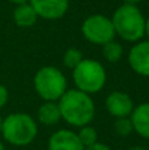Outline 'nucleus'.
I'll return each mask as SVG.
<instances>
[{"mask_svg": "<svg viewBox=\"0 0 149 150\" xmlns=\"http://www.w3.org/2000/svg\"><path fill=\"white\" fill-rule=\"evenodd\" d=\"M1 125H3V120H1V117H0V133H1Z\"/></svg>", "mask_w": 149, "mask_h": 150, "instance_id": "obj_24", "label": "nucleus"}, {"mask_svg": "<svg viewBox=\"0 0 149 150\" xmlns=\"http://www.w3.org/2000/svg\"><path fill=\"white\" fill-rule=\"evenodd\" d=\"M82 34L87 41L96 45H104L115 37V28L111 18L103 15L89 16L82 24Z\"/></svg>", "mask_w": 149, "mask_h": 150, "instance_id": "obj_6", "label": "nucleus"}, {"mask_svg": "<svg viewBox=\"0 0 149 150\" xmlns=\"http://www.w3.org/2000/svg\"><path fill=\"white\" fill-rule=\"evenodd\" d=\"M114 127H115V132L118 133V134L123 136V137H126V136L131 134V133L133 132V125H132V121L129 117H120V119H116Z\"/></svg>", "mask_w": 149, "mask_h": 150, "instance_id": "obj_17", "label": "nucleus"}, {"mask_svg": "<svg viewBox=\"0 0 149 150\" xmlns=\"http://www.w3.org/2000/svg\"><path fill=\"white\" fill-rule=\"evenodd\" d=\"M66 78L62 71L53 66H45L34 75L36 92L46 101H57L66 92Z\"/></svg>", "mask_w": 149, "mask_h": 150, "instance_id": "obj_4", "label": "nucleus"}, {"mask_svg": "<svg viewBox=\"0 0 149 150\" xmlns=\"http://www.w3.org/2000/svg\"><path fill=\"white\" fill-rule=\"evenodd\" d=\"M61 116L73 127H84L94 119L95 105L89 93L81 90H69L58 100Z\"/></svg>", "mask_w": 149, "mask_h": 150, "instance_id": "obj_1", "label": "nucleus"}, {"mask_svg": "<svg viewBox=\"0 0 149 150\" xmlns=\"http://www.w3.org/2000/svg\"><path fill=\"white\" fill-rule=\"evenodd\" d=\"M73 79L78 90L86 93H95L104 87L107 75L98 61L83 59L73 70Z\"/></svg>", "mask_w": 149, "mask_h": 150, "instance_id": "obj_5", "label": "nucleus"}, {"mask_svg": "<svg viewBox=\"0 0 149 150\" xmlns=\"http://www.w3.org/2000/svg\"><path fill=\"white\" fill-rule=\"evenodd\" d=\"M37 13L31 5V3L26 4H20L16 7L15 12H13V18H15L16 25L21 26V28H29L33 26L37 21Z\"/></svg>", "mask_w": 149, "mask_h": 150, "instance_id": "obj_12", "label": "nucleus"}, {"mask_svg": "<svg viewBox=\"0 0 149 150\" xmlns=\"http://www.w3.org/2000/svg\"><path fill=\"white\" fill-rule=\"evenodd\" d=\"M8 101V90L3 84H0V108L7 104Z\"/></svg>", "mask_w": 149, "mask_h": 150, "instance_id": "obj_18", "label": "nucleus"}, {"mask_svg": "<svg viewBox=\"0 0 149 150\" xmlns=\"http://www.w3.org/2000/svg\"><path fill=\"white\" fill-rule=\"evenodd\" d=\"M49 150H84L78 134L71 130L62 129L53 133L48 144Z\"/></svg>", "mask_w": 149, "mask_h": 150, "instance_id": "obj_10", "label": "nucleus"}, {"mask_svg": "<svg viewBox=\"0 0 149 150\" xmlns=\"http://www.w3.org/2000/svg\"><path fill=\"white\" fill-rule=\"evenodd\" d=\"M103 55L111 63H116L123 57V46L116 41H110L103 45Z\"/></svg>", "mask_w": 149, "mask_h": 150, "instance_id": "obj_14", "label": "nucleus"}, {"mask_svg": "<svg viewBox=\"0 0 149 150\" xmlns=\"http://www.w3.org/2000/svg\"><path fill=\"white\" fill-rule=\"evenodd\" d=\"M29 3L37 16L46 20L61 18L69 8V0H31Z\"/></svg>", "mask_w": 149, "mask_h": 150, "instance_id": "obj_7", "label": "nucleus"}, {"mask_svg": "<svg viewBox=\"0 0 149 150\" xmlns=\"http://www.w3.org/2000/svg\"><path fill=\"white\" fill-rule=\"evenodd\" d=\"M0 150H4V146H3V144H1V141H0Z\"/></svg>", "mask_w": 149, "mask_h": 150, "instance_id": "obj_25", "label": "nucleus"}, {"mask_svg": "<svg viewBox=\"0 0 149 150\" xmlns=\"http://www.w3.org/2000/svg\"><path fill=\"white\" fill-rule=\"evenodd\" d=\"M129 150H147V149H144V148H141V146H135V148H131Z\"/></svg>", "mask_w": 149, "mask_h": 150, "instance_id": "obj_23", "label": "nucleus"}, {"mask_svg": "<svg viewBox=\"0 0 149 150\" xmlns=\"http://www.w3.org/2000/svg\"><path fill=\"white\" fill-rule=\"evenodd\" d=\"M84 150H111L110 148H108L107 145H104V144H102V142H95V144H92V145H90V146H86L84 148Z\"/></svg>", "mask_w": 149, "mask_h": 150, "instance_id": "obj_19", "label": "nucleus"}, {"mask_svg": "<svg viewBox=\"0 0 149 150\" xmlns=\"http://www.w3.org/2000/svg\"><path fill=\"white\" fill-rule=\"evenodd\" d=\"M129 66L135 73L149 76V40L136 44L128 54Z\"/></svg>", "mask_w": 149, "mask_h": 150, "instance_id": "obj_9", "label": "nucleus"}, {"mask_svg": "<svg viewBox=\"0 0 149 150\" xmlns=\"http://www.w3.org/2000/svg\"><path fill=\"white\" fill-rule=\"evenodd\" d=\"M143 0H124V4H131V5H137Z\"/></svg>", "mask_w": 149, "mask_h": 150, "instance_id": "obj_21", "label": "nucleus"}, {"mask_svg": "<svg viewBox=\"0 0 149 150\" xmlns=\"http://www.w3.org/2000/svg\"><path fill=\"white\" fill-rule=\"evenodd\" d=\"M106 108L116 119L120 117H129L133 111V101L129 98L128 93L123 91H114L107 96Z\"/></svg>", "mask_w": 149, "mask_h": 150, "instance_id": "obj_8", "label": "nucleus"}, {"mask_svg": "<svg viewBox=\"0 0 149 150\" xmlns=\"http://www.w3.org/2000/svg\"><path fill=\"white\" fill-rule=\"evenodd\" d=\"M133 130L141 137L149 138V103H143L135 107L129 116Z\"/></svg>", "mask_w": 149, "mask_h": 150, "instance_id": "obj_11", "label": "nucleus"}, {"mask_svg": "<svg viewBox=\"0 0 149 150\" xmlns=\"http://www.w3.org/2000/svg\"><path fill=\"white\" fill-rule=\"evenodd\" d=\"M78 138L79 141L82 142V145L86 148V146H90L92 144H95L98 141V133L96 130L94 129L92 127H89V125H84V127L81 128L78 133Z\"/></svg>", "mask_w": 149, "mask_h": 150, "instance_id": "obj_16", "label": "nucleus"}, {"mask_svg": "<svg viewBox=\"0 0 149 150\" xmlns=\"http://www.w3.org/2000/svg\"><path fill=\"white\" fill-rule=\"evenodd\" d=\"M111 21L115 33L126 41L136 42L145 36V18L137 5H120L115 11Z\"/></svg>", "mask_w": 149, "mask_h": 150, "instance_id": "obj_2", "label": "nucleus"}, {"mask_svg": "<svg viewBox=\"0 0 149 150\" xmlns=\"http://www.w3.org/2000/svg\"><path fill=\"white\" fill-rule=\"evenodd\" d=\"M1 134L15 146L29 145L37 136V125L28 113L16 112L3 120Z\"/></svg>", "mask_w": 149, "mask_h": 150, "instance_id": "obj_3", "label": "nucleus"}, {"mask_svg": "<svg viewBox=\"0 0 149 150\" xmlns=\"http://www.w3.org/2000/svg\"><path fill=\"white\" fill-rule=\"evenodd\" d=\"M62 119L60 105L55 101H46L38 108V120L44 125H54Z\"/></svg>", "mask_w": 149, "mask_h": 150, "instance_id": "obj_13", "label": "nucleus"}, {"mask_svg": "<svg viewBox=\"0 0 149 150\" xmlns=\"http://www.w3.org/2000/svg\"><path fill=\"white\" fill-rule=\"evenodd\" d=\"M83 61V55H82V52L75 47H71V49H67L63 54V63H65L66 67L69 69H75L79 63Z\"/></svg>", "mask_w": 149, "mask_h": 150, "instance_id": "obj_15", "label": "nucleus"}, {"mask_svg": "<svg viewBox=\"0 0 149 150\" xmlns=\"http://www.w3.org/2000/svg\"><path fill=\"white\" fill-rule=\"evenodd\" d=\"M8 1L13 3V4H17V5H20V4H26V3H29V1H31V0H8Z\"/></svg>", "mask_w": 149, "mask_h": 150, "instance_id": "obj_20", "label": "nucleus"}, {"mask_svg": "<svg viewBox=\"0 0 149 150\" xmlns=\"http://www.w3.org/2000/svg\"><path fill=\"white\" fill-rule=\"evenodd\" d=\"M145 34H147L149 38V17L145 20Z\"/></svg>", "mask_w": 149, "mask_h": 150, "instance_id": "obj_22", "label": "nucleus"}]
</instances>
